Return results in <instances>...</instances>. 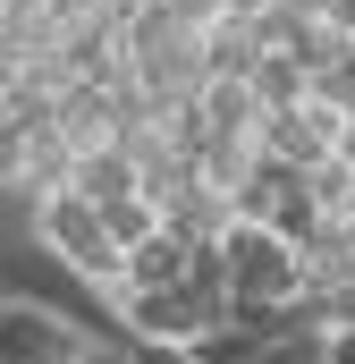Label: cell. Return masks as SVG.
<instances>
[{"mask_svg":"<svg viewBox=\"0 0 355 364\" xmlns=\"http://www.w3.org/2000/svg\"><path fill=\"white\" fill-rule=\"evenodd\" d=\"M220 263H229V305L237 314H271V305H296L305 296V246L288 229L254 220V212H229Z\"/></svg>","mask_w":355,"mask_h":364,"instance_id":"6da1fadb","label":"cell"},{"mask_svg":"<svg viewBox=\"0 0 355 364\" xmlns=\"http://www.w3.org/2000/svg\"><path fill=\"white\" fill-rule=\"evenodd\" d=\"M34 237H43L60 263H77V272L119 305V263H127V246L110 237V220H102V203H93L85 186H51V195H34Z\"/></svg>","mask_w":355,"mask_h":364,"instance_id":"7a4b0ae2","label":"cell"},{"mask_svg":"<svg viewBox=\"0 0 355 364\" xmlns=\"http://www.w3.org/2000/svg\"><path fill=\"white\" fill-rule=\"evenodd\" d=\"M77 348H85V331L68 314H51L34 296L0 305V364H77Z\"/></svg>","mask_w":355,"mask_h":364,"instance_id":"3957f363","label":"cell"},{"mask_svg":"<svg viewBox=\"0 0 355 364\" xmlns=\"http://www.w3.org/2000/svg\"><path fill=\"white\" fill-rule=\"evenodd\" d=\"M339 136H347V110H330V102H288V110H263V153L279 161H296V170H313V161H330L339 153Z\"/></svg>","mask_w":355,"mask_h":364,"instance_id":"277c9868","label":"cell"},{"mask_svg":"<svg viewBox=\"0 0 355 364\" xmlns=\"http://www.w3.org/2000/svg\"><path fill=\"white\" fill-rule=\"evenodd\" d=\"M119 314H127V331H136V339H195V331L212 322V314L195 305V288H186V279H178V288H127V296H119Z\"/></svg>","mask_w":355,"mask_h":364,"instance_id":"5b68a950","label":"cell"},{"mask_svg":"<svg viewBox=\"0 0 355 364\" xmlns=\"http://www.w3.org/2000/svg\"><path fill=\"white\" fill-rule=\"evenodd\" d=\"M186 246H195V237L170 229V220H161L153 237H136L127 263H119V296H127V288H178V279H186Z\"/></svg>","mask_w":355,"mask_h":364,"instance_id":"8992f818","label":"cell"},{"mask_svg":"<svg viewBox=\"0 0 355 364\" xmlns=\"http://www.w3.org/2000/svg\"><path fill=\"white\" fill-rule=\"evenodd\" d=\"M254 364H330V322L313 314V296L279 305V331L263 339V356H254Z\"/></svg>","mask_w":355,"mask_h":364,"instance_id":"52a82bcc","label":"cell"},{"mask_svg":"<svg viewBox=\"0 0 355 364\" xmlns=\"http://www.w3.org/2000/svg\"><path fill=\"white\" fill-rule=\"evenodd\" d=\"M77 186H85L93 203H110V195H136L144 186V170H136V153L110 136V144H93V153H77Z\"/></svg>","mask_w":355,"mask_h":364,"instance_id":"ba28073f","label":"cell"},{"mask_svg":"<svg viewBox=\"0 0 355 364\" xmlns=\"http://www.w3.org/2000/svg\"><path fill=\"white\" fill-rule=\"evenodd\" d=\"M102 220H110V237H119V246H136V237H153V229H161V203L136 186V195H110V203H102Z\"/></svg>","mask_w":355,"mask_h":364,"instance_id":"9c48e42d","label":"cell"},{"mask_svg":"<svg viewBox=\"0 0 355 364\" xmlns=\"http://www.w3.org/2000/svg\"><path fill=\"white\" fill-rule=\"evenodd\" d=\"M161 9H170L178 26H195V34H212V26H220V17H237V9H229V0H161Z\"/></svg>","mask_w":355,"mask_h":364,"instance_id":"30bf717a","label":"cell"},{"mask_svg":"<svg viewBox=\"0 0 355 364\" xmlns=\"http://www.w3.org/2000/svg\"><path fill=\"white\" fill-rule=\"evenodd\" d=\"M136 364H203L186 339H136Z\"/></svg>","mask_w":355,"mask_h":364,"instance_id":"8fae6325","label":"cell"},{"mask_svg":"<svg viewBox=\"0 0 355 364\" xmlns=\"http://www.w3.org/2000/svg\"><path fill=\"white\" fill-rule=\"evenodd\" d=\"M77 364H136V339H85Z\"/></svg>","mask_w":355,"mask_h":364,"instance_id":"7c38bea8","label":"cell"},{"mask_svg":"<svg viewBox=\"0 0 355 364\" xmlns=\"http://www.w3.org/2000/svg\"><path fill=\"white\" fill-rule=\"evenodd\" d=\"M330 364H355V322H330Z\"/></svg>","mask_w":355,"mask_h":364,"instance_id":"4fadbf2b","label":"cell"},{"mask_svg":"<svg viewBox=\"0 0 355 364\" xmlns=\"http://www.w3.org/2000/svg\"><path fill=\"white\" fill-rule=\"evenodd\" d=\"M229 9H237V17H254V9H271V0H229Z\"/></svg>","mask_w":355,"mask_h":364,"instance_id":"5bb4252c","label":"cell"},{"mask_svg":"<svg viewBox=\"0 0 355 364\" xmlns=\"http://www.w3.org/2000/svg\"><path fill=\"white\" fill-rule=\"evenodd\" d=\"M0 68H9V26H0Z\"/></svg>","mask_w":355,"mask_h":364,"instance_id":"9a60e30c","label":"cell"},{"mask_svg":"<svg viewBox=\"0 0 355 364\" xmlns=\"http://www.w3.org/2000/svg\"><path fill=\"white\" fill-rule=\"evenodd\" d=\"M0 110H9V93H0Z\"/></svg>","mask_w":355,"mask_h":364,"instance_id":"2e32d148","label":"cell"}]
</instances>
